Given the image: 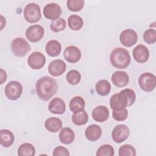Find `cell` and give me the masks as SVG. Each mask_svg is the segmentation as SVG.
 Instances as JSON below:
<instances>
[{"label": "cell", "instance_id": "obj_14", "mask_svg": "<svg viewBox=\"0 0 156 156\" xmlns=\"http://www.w3.org/2000/svg\"><path fill=\"white\" fill-rule=\"evenodd\" d=\"M135 61L138 63H145L149 57V51L147 47L143 44H138L135 46L132 52Z\"/></svg>", "mask_w": 156, "mask_h": 156}, {"label": "cell", "instance_id": "obj_7", "mask_svg": "<svg viewBox=\"0 0 156 156\" xmlns=\"http://www.w3.org/2000/svg\"><path fill=\"white\" fill-rule=\"evenodd\" d=\"M118 94L119 102L122 107H130L132 105L136 99L135 91L130 88H126L121 90Z\"/></svg>", "mask_w": 156, "mask_h": 156}, {"label": "cell", "instance_id": "obj_23", "mask_svg": "<svg viewBox=\"0 0 156 156\" xmlns=\"http://www.w3.org/2000/svg\"><path fill=\"white\" fill-rule=\"evenodd\" d=\"M75 138V134L73 130L69 127H63L59 133L60 142L65 144H69L73 142Z\"/></svg>", "mask_w": 156, "mask_h": 156}, {"label": "cell", "instance_id": "obj_30", "mask_svg": "<svg viewBox=\"0 0 156 156\" xmlns=\"http://www.w3.org/2000/svg\"><path fill=\"white\" fill-rule=\"evenodd\" d=\"M67 82L71 85H77L81 80V75L80 73L76 69L69 71L66 76Z\"/></svg>", "mask_w": 156, "mask_h": 156}, {"label": "cell", "instance_id": "obj_37", "mask_svg": "<svg viewBox=\"0 0 156 156\" xmlns=\"http://www.w3.org/2000/svg\"><path fill=\"white\" fill-rule=\"evenodd\" d=\"M52 155L54 156H59V155H62V156H69V152L68 151V150L62 146H59L56 147L52 152Z\"/></svg>", "mask_w": 156, "mask_h": 156}, {"label": "cell", "instance_id": "obj_34", "mask_svg": "<svg viewBox=\"0 0 156 156\" xmlns=\"http://www.w3.org/2000/svg\"><path fill=\"white\" fill-rule=\"evenodd\" d=\"M144 41L147 44H154L156 41V30L154 29H149L143 34Z\"/></svg>", "mask_w": 156, "mask_h": 156}, {"label": "cell", "instance_id": "obj_36", "mask_svg": "<svg viewBox=\"0 0 156 156\" xmlns=\"http://www.w3.org/2000/svg\"><path fill=\"white\" fill-rule=\"evenodd\" d=\"M110 105L111 108L113 110H118L122 108H125V107H122L121 104L119 103L117 93L114 94L113 96H112L110 99Z\"/></svg>", "mask_w": 156, "mask_h": 156}, {"label": "cell", "instance_id": "obj_22", "mask_svg": "<svg viewBox=\"0 0 156 156\" xmlns=\"http://www.w3.org/2000/svg\"><path fill=\"white\" fill-rule=\"evenodd\" d=\"M62 51L60 43L55 40L49 41L46 44V52L51 57H56L60 54Z\"/></svg>", "mask_w": 156, "mask_h": 156}, {"label": "cell", "instance_id": "obj_28", "mask_svg": "<svg viewBox=\"0 0 156 156\" xmlns=\"http://www.w3.org/2000/svg\"><path fill=\"white\" fill-rule=\"evenodd\" d=\"M35 154L34 146L29 143L21 144L18 149V155L20 156H33Z\"/></svg>", "mask_w": 156, "mask_h": 156}, {"label": "cell", "instance_id": "obj_18", "mask_svg": "<svg viewBox=\"0 0 156 156\" xmlns=\"http://www.w3.org/2000/svg\"><path fill=\"white\" fill-rule=\"evenodd\" d=\"M92 118L98 122H105L109 117V111L107 107L99 105L96 107L92 111Z\"/></svg>", "mask_w": 156, "mask_h": 156}, {"label": "cell", "instance_id": "obj_10", "mask_svg": "<svg viewBox=\"0 0 156 156\" xmlns=\"http://www.w3.org/2000/svg\"><path fill=\"white\" fill-rule=\"evenodd\" d=\"M44 29L39 24H34L29 26L26 31V37L31 42H37L43 37Z\"/></svg>", "mask_w": 156, "mask_h": 156}, {"label": "cell", "instance_id": "obj_4", "mask_svg": "<svg viewBox=\"0 0 156 156\" xmlns=\"http://www.w3.org/2000/svg\"><path fill=\"white\" fill-rule=\"evenodd\" d=\"M23 14L25 20L30 23H37L41 18L40 7L34 2L29 3L25 6Z\"/></svg>", "mask_w": 156, "mask_h": 156}, {"label": "cell", "instance_id": "obj_19", "mask_svg": "<svg viewBox=\"0 0 156 156\" xmlns=\"http://www.w3.org/2000/svg\"><path fill=\"white\" fill-rule=\"evenodd\" d=\"M102 134L101 127L96 124H91L88 126L85 131L86 138L91 141H95L99 140Z\"/></svg>", "mask_w": 156, "mask_h": 156}, {"label": "cell", "instance_id": "obj_8", "mask_svg": "<svg viewBox=\"0 0 156 156\" xmlns=\"http://www.w3.org/2000/svg\"><path fill=\"white\" fill-rule=\"evenodd\" d=\"M129 135V128L125 124H119L113 129L112 138L115 143H121L127 140Z\"/></svg>", "mask_w": 156, "mask_h": 156}, {"label": "cell", "instance_id": "obj_20", "mask_svg": "<svg viewBox=\"0 0 156 156\" xmlns=\"http://www.w3.org/2000/svg\"><path fill=\"white\" fill-rule=\"evenodd\" d=\"M45 128L50 132L56 133L62 128V122L60 119L55 117L48 118L44 122Z\"/></svg>", "mask_w": 156, "mask_h": 156}, {"label": "cell", "instance_id": "obj_31", "mask_svg": "<svg viewBox=\"0 0 156 156\" xmlns=\"http://www.w3.org/2000/svg\"><path fill=\"white\" fill-rule=\"evenodd\" d=\"M114 154V149L111 145L103 144L98 149L96 155L97 156H113Z\"/></svg>", "mask_w": 156, "mask_h": 156}, {"label": "cell", "instance_id": "obj_32", "mask_svg": "<svg viewBox=\"0 0 156 156\" xmlns=\"http://www.w3.org/2000/svg\"><path fill=\"white\" fill-rule=\"evenodd\" d=\"M119 156H135L136 150L134 147L130 144H124L119 149Z\"/></svg>", "mask_w": 156, "mask_h": 156}, {"label": "cell", "instance_id": "obj_2", "mask_svg": "<svg viewBox=\"0 0 156 156\" xmlns=\"http://www.w3.org/2000/svg\"><path fill=\"white\" fill-rule=\"evenodd\" d=\"M112 65L118 69H125L130 63L131 57L129 51L122 48H115L110 54Z\"/></svg>", "mask_w": 156, "mask_h": 156}, {"label": "cell", "instance_id": "obj_11", "mask_svg": "<svg viewBox=\"0 0 156 156\" xmlns=\"http://www.w3.org/2000/svg\"><path fill=\"white\" fill-rule=\"evenodd\" d=\"M46 63L44 55L40 52H34L30 54L27 58V63L33 69H39L41 68Z\"/></svg>", "mask_w": 156, "mask_h": 156}, {"label": "cell", "instance_id": "obj_6", "mask_svg": "<svg viewBox=\"0 0 156 156\" xmlns=\"http://www.w3.org/2000/svg\"><path fill=\"white\" fill-rule=\"evenodd\" d=\"M22 93L23 87L18 81H10L5 87V94L9 99L12 101H15L19 99Z\"/></svg>", "mask_w": 156, "mask_h": 156}, {"label": "cell", "instance_id": "obj_13", "mask_svg": "<svg viewBox=\"0 0 156 156\" xmlns=\"http://www.w3.org/2000/svg\"><path fill=\"white\" fill-rule=\"evenodd\" d=\"M66 69V63L60 59L54 60L48 65V72L54 77H57L62 75Z\"/></svg>", "mask_w": 156, "mask_h": 156}, {"label": "cell", "instance_id": "obj_26", "mask_svg": "<svg viewBox=\"0 0 156 156\" xmlns=\"http://www.w3.org/2000/svg\"><path fill=\"white\" fill-rule=\"evenodd\" d=\"M68 24L71 29L73 30H79L82 27L83 21L80 16L77 15H72L68 18Z\"/></svg>", "mask_w": 156, "mask_h": 156}, {"label": "cell", "instance_id": "obj_35", "mask_svg": "<svg viewBox=\"0 0 156 156\" xmlns=\"http://www.w3.org/2000/svg\"><path fill=\"white\" fill-rule=\"evenodd\" d=\"M112 116L113 119L116 121H122L127 118L128 112L126 107L118 110H113L112 112Z\"/></svg>", "mask_w": 156, "mask_h": 156}, {"label": "cell", "instance_id": "obj_27", "mask_svg": "<svg viewBox=\"0 0 156 156\" xmlns=\"http://www.w3.org/2000/svg\"><path fill=\"white\" fill-rule=\"evenodd\" d=\"M73 122L77 126H82L85 124L88 120V116L85 110H83L79 112L74 113L72 115Z\"/></svg>", "mask_w": 156, "mask_h": 156}, {"label": "cell", "instance_id": "obj_24", "mask_svg": "<svg viewBox=\"0 0 156 156\" xmlns=\"http://www.w3.org/2000/svg\"><path fill=\"white\" fill-rule=\"evenodd\" d=\"M85 102L83 98L80 96H75L71 99L69 103V107L70 110L76 113L84 110Z\"/></svg>", "mask_w": 156, "mask_h": 156}, {"label": "cell", "instance_id": "obj_17", "mask_svg": "<svg viewBox=\"0 0 156 156\" xmlns=\"http://www.w3.org/2000/svg\"><path fill=\"white\" fill-rule=\"evenodd\" d=\"M48 110L54 114H63L66 110V105L62 99L54 98L49 103Z\"/></svg>", "mask_w": 156, "mask_h": 156}, {"label": "cell", "instance_id": "obj_16", "mask_svg": "<svg viewBox=\"0 0 156 156\" xmlns=\"http://www.w3.org/2000/svg\"><path fill=\"white\" fill-rule=\"evenodd\" d=\"M112 82L117 87L121 88L127 85L129 81V77L125 71H116L112 75Z\"/></svg>", "mask_w": 156, "mask_h": 156}, {"label": "cell", "instance_id": "obj_5", "mask_svg": "<svg viewBox=\"0 0 156 156\" xmlns=\"http://www.w3.org/2000/svg\"><path fill=\"white\" fill-rule=\"evenodd\" d=\"M138 83L141 89L143 91L146 92H151L155 88V76L150 73H143L138 78Z\"/></svg>", "mask_w": 156, "mask_h": 156}, {"label": "cell", "instance_id": "obj_29", "mask_svg": "<svg viewBox=\"0 0 156 156\" xmlns=\"http://www.w3.org/2000/svg\"><path fill=\"white\" fill-rule=\"evenodd\" d=\"M66 26V21L62 18H58L51 21L50 28L52 32H58L65 29Z\"/></svg>", "mask_w": 156, "mask_h": 156}, {"label": "cell", "instance_id": "obj_38", "mask_svg": "<svg viewBox=\"0 0 156 156\" xmlns=\"http://www.w3.org/2000/svg\"><path fill=\"white\" fill-rule=\"evenodd\" d=\"M7 80V74L6 72L1 68V84H2Z\"/></svg>", "mask_w": 156, "mask_h": 156}, {"label": "cell", "instance_id": "obj_15", "mask_svg": "<svg viewBox=\"0 0 156 156\" xmlns=\"http://www.w3.org/2000/svg\"><path fill=\"white\" fill-rule=\"evenodd\" d=\"M65 59L69 63H76L81 58V51L75 46H69L63 52Z\"/></svg>", "mask_w": 156, "mask_h": 156}, {"label": "cell", "instance_id": "obj_9", "mask_svg": "<svg viewBox=\"0 0 156 156\" xmlns=\"http://www.w3.org/2000/svg\"><path fill=\"white\" fill-rule=\"evenodd\" d=\"M119 40L123 46L131 47L136 43L138 40V35L133 29H125L121 32L119 35Z\"/></svg>", "mask_w": 156, "mask_h": 156}, {"label": "cell", "instance_id": "obj_12", "mask_svg": "<svg viewBox=\"0 0 156 156\" xmlns=\"http://www.w3.org/2000/svg\"><path fill=\"white\" fill-rule=\"evenodd\" d=\"M62 13L60 6L56 3H49L46 4L43 9L44 16L49 20H54L59 18Z\"/></svg>", "mask_w": 156, "mask_h": 156}, {"label": "cell", "instance_id": "obj_1", "mask_svg": "<svg viewBox=\"0 0 156 156\" xmlns=\"http://www.w3.org/2000/svg\"><path fill=\"white\" fill-rule=\"evenodd\" d=\"M57 88L56 80L48 76L40 77L35 84L37 95L43 101L51 99L56 94Z\"/></svg>", "mask_w": 156, "mask_h": 156}, {"label": "cell", "instance_id": "obj_3", "mask_svg": "<svg viewBox=\"0 0 156 156\" xmlns=\"http://www.w3.org/2000/svg\"><path fill=\"white\" fill-rule=\"evenodd\" d=\"M12 53L16 57H23L31 50L29 43L23 37H17L12 40L10 44Z\"/></svg>", "mask_w": 156, "mask_h": 156}, {"label": "cell", "instance_id": "obj_25", "mask_svg": "<svg viewBox=\"0 0 156 156\" xmlns=\"http://www.w3.org/2000/svg\"><path fill=\"white\" fill-rule=\"evenodd\" d=\"M97 93L101 96H104L109 94L111 90V85L107 80H99L95 86Z\"/></svg>", "mask_w": 156, "mask_h": 156}, {"label": "cell", "instance_id": "obj_21", "mask_svg": "<svg viewBox=\"0 0 156 156\" xmlns=\"http://www.w3.org/2000/svg\"><path fill=\"white\" fill-rule=\"evenodd\" d=\"M14 142V135L13 133L7 129L0 130V144L4 147H8L12 145Z\"/></svg>", "mask_w": 156, "mask_h": 156}, {"label": "cell", "instance_id": "obj_33", "mask_svg": "<svg viewBox=\"0 0 156 156\" xmlns=\"http://www.w3.org/2000/svg\"><path fill=\"white\" fill-rule=\"evenodd\" d=\"M84 5L83 0H68L66 5L68 10L72 12L80 11Z\"/></svg>", "mask_w": 156, "mask_h": 156}]
</instances>
